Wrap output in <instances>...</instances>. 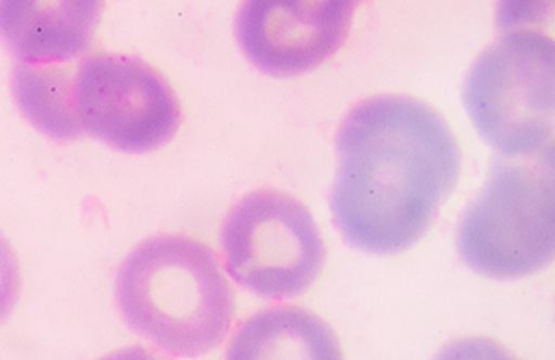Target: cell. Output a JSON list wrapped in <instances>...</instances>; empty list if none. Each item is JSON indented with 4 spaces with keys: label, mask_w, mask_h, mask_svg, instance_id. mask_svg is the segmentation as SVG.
Returning a JSON list of instances; mask_svg holds the SVG:
<instances>
[{
    "label": "cell",
    "mask_w": 555,
    "mask_h": 360,
    "mask_svg": "<svg viewBox=\"0 0 555 360\" xmlns=\"http://www.w3.org/2000/svg\"><path fill=\"white\" fill-rule=\"evenodd\" d=\"M334 223L356 249L390 256L433 226L461 173L457 139L439 112L405 95L356 105L337 132Z\"/></svg>",
    "instance_id": "1"
},
{
    "label": "cell",
    "mask_w": 555,
    "mask_h": 360,
    "mask_svg": "<svg viewBox=\"0 0 555 360\" xmlns=\"http://www.w3.org/2000/svg\"><path fill=\"white\" fill-rule=\"evenodd\" d=\"M116 300L127 327L169 356L212 352L234 324V288L219 257L184 234L139 244L117 272Z\"/></svg>",
    "instance_id": "2"
},
{
    "label": "cell",
    "mask_w": 555,
    "mask_h": 360,
    "mask_svg": "<svg viewBox=\"0 0 555 360\" xmlns=\"http://www.w3.org/2000/svg\"><path fill=\"white\" fill-rule=\"evenodd\" d=\"M554 39L508 30L480 54L464 102L483 141L505 159H548L554 133Z\"/></svg>",
    "instance_id": "3"
},
{
    "label": "cell",
    "mask_w": 555,
    "mask_h": 360,
    "mask_svg": "<svg viewBox=\"0 0 555 360\" xmlns=\"http://www.w3.org/2000/svg\"><path fill=\"white\" fill-rule=\"evenodd\" d=\"M552 164L495 163L479 197L462 214L457 250L465 266L498 281L529 278L554 257Z\"/></svg>",
    "instance_id": "4"
},
{
    "label": "cell",
    "mask_w": 555,
    "mask_h": 360,
    "mask_svg": "<svg viewBox=\"0 0 555 360\" xmlns=\"http://www.w3.org/2000/svg\"><path fill=\"white\" fill-rule=\"evenodd\" d=\"M220 245L231 278L263 299L302 296L324 267L314 216L293 195L272 189L253 192L232 207Z\"/></svg>",
    "instance_id": "5"
},
{
    "label": "cell",
    "mask_w": 555,
    "mask_h": 360,
    "mask_svg": "<svg viewBox=\"0 0 555 360\" xmlns=\"http://www.w3.org/2000/svg\"><path fill=\"white\" fill-rule=\"evenodd\" d=\"M73 98L82 132L127 154L164 147L181 129L176 90L139 57H87L74 74Z\"/></svg>",
    "instance_id": "6"
},
{
    "label": "cell",
    "mask_w": 555,
    "mask_h": 360,
    "mask_svg": "<svg viewBox=\"0 0 555 360\" xmlns=\"http://www.w3.org/2000/svg\"><path fill=\"white\" fill-rule=\"evenodd\" d=\"M362 0H244L235 21L238 46L257 69L296 77L340 51Z\"/></svg>",
    "instance_id": "7"
},
{
    "label": "cell",
    "mask_w": 555,
    "mask_h": 360,
    "mask_svg": "<svg viewBox=\"0 0 555 360\" xmlns=\"http://www.w3.org/2000/svg\"><path fill=\"white\" fill-rule=\"evenodd\" d=\"M105 0H0V40L21 62H70L91 48Z\"/></svg>",
    "instance_id": "8"
},
{
    "label": "cell",
    "mask_w": 555,
    "mask_h": 360,
    "mask_svg": "<svg viewBox=\"0 0 555 360\" xmlns=\"http://www.w3.org/2000/svg\"><path fill=\"white\" fill-rule=\"evenodd\" d=\"M231 359H340L336 334L309 310L275 306L254 313L232 337Z\"/></svg>",
    "instance_id": "9"
},
{
    "label": "cell",
    "mask_w": 555,
    "mask_h": 360,
    "mask_svg": "<svg viewBox=\"0 0 555 360\" xmlns=\"http://www.w3.org/2000/svg\"><path fill=\"white\" fill-rule=\"evenodd\" d=\"M74 74L64 62H21L12 73L15 102L34 127L55 141H76L82 136L74 111Z\"/></svg>",
    "instance_id": "10"
},
{
    "label": "cell",
    "mask_w": 555,
    "mask_h": 360,
    "mask_svg": "<svg viewBox=\"0 0 555 360\" xmlns=\"http://www.w3.org/2000/svg\"><path fill=\"white\" fill-rule=\"evenodd\" d=\"M554 21V0H501L498 26L502 33L530 29L548 33Z\"/></svg>",
    "instance_id": "11"
},
{
    "label": "cell",
    "mask_w": 555,
    "mask_h": 360,
    "mask_svg": "<svg viewBox=\"0 0 555 360\" xmlns=\"http://www.w3.org/2000/svg\"><path fill=\"white\" fill-rule=\"evenodd\" d=\"M21 267L12 245L0 232V324H4L21 296Z\"/></svg>",
    "instance_id": "12"
}]
</instances>
